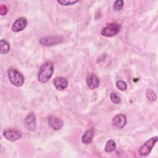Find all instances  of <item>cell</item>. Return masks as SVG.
<instances>
[{
  "mask_svg": "<svg viewBox=\"0 0 158 158\" xmlns=\"http://www.w3.org/2000/svg\"><path fill=\"white\" fill-rule=\"evenodd\" d=\"M54 72V64L51 61L45 62L40 67L38 80L41 83L47 82L52 77Z\"/></svg>",
  "mask_w": 158,
  "mask_h": 158,
  "instance_id": "6da1fadb",
  "label": "cell"
},
{
  "mask_svg": "<svg viewBox=\"0 0 158 158\" xmlns=\"http://www.w3.org/2000/svg\"><path fill=\"white\" fill-rule=\"evenodd\" d=\"M27 20L25 17L17 19L12 24V30L14 32H19L23 30L27 25Z\"/></svg>",
  "mask_w": 158,
  "mask_h": 158,
  "instance_id": "9c48e42d",
  "label": "cell"
},
{
  "mask_svg": "<svg viewBox=\"0 0 158 158\" xmlns=\"http://www.w3.org/2000/svg\"><path fill=\"white\" fill-rule=\"evenodd\" d=\"M116 86L120 91H125L127 88L126 83L122 80L117 81L116 82Z\"/></svg>",
  "mask_w": 158,
  "mask_h": 158,
  "instance_id": "d6986e66",
  "label": "cell"
},
{
  "mask_svg": "<svg viewBox=\"0 0 158 158\" xmlns=\"http://www.w3.org/2000/svg\"><path fill=\"white\" fill-rule=\"evenodd\" d=\"M10 49V44L9 43L4 40H1L0 41V53L1 54H7Z\"/></svg>",
  "mask_w": 158,
  "mask_h": 158,
  "instance_id": "5bb4252c",
  "label": "cell"
},
{
  "mask_svg": "<svg viewBox=\"0 0 158 158\" xmlns=\"http://www.w3.org/2000/svg\"><path fill=\"white\" fill-rule=\"evenodd\" d=\"M78 1H72V0H60V1H57V2L62 6H70L74 4L77 2H78Z\"/></svg>",
  "mask_w": 158,
  "mask_h": 158,
  "instance_id": "ffe728a7",
  "label": "cell"
},
{
  "mask_svg": "<svg viewBox=\"0 0 158 158\" xmlns=\"http://www.w3.org/2000/svg\"><path fill=\"white\" fill-rule=\"evenodd\" d=\"M8 77L10 81L15 86L20 87L24 83L25 78L23 75L15 69L10 68L8 70Z\"/></svg>",
  "mask_w": 158,
  "mask_h": 158,
  "instance_id": "7a4b0ae2",
  "label": "cell"
},
{
  "mask_svg": "<svg viewBox=\"0 0 158 158\" xmlns=\"http://www.w3.org/2000/svg\"><path fill=\"white\" fill-rule=\"evenodd\" d=\"M53 83L56 88L60 91L64 90L68 86V81L66 78L62 77L56 78L54 80Z\"/></svg>",
  "mask_w": 158,
  "mask_h": 158,
  "instance_id": "8fae6325",
  "label": "cell"
},
{
  "mask_svg": "<svg viewBox=\"0 0 158 158\" xmlns=\"http://www.w3.org/2000/svg\"><path fill=\"white\" fill-rule=\"evenodd\" d=\"M7 9L6 6L2 4L0 7V14H1V15H4L7 14Z\"/></svg>",
  "mask_w": 158,
  "mask_h": 158,
  "instance_id": "44dd1931",
  "label": "cell"
},
{
  "mask_svg": "<svg viewBox=\"0 0 158 158\" xmlns=\"http://www.w3.org/2000/svg\"><path fill=\"white\" fill-rule=\"evenodd\" d=\"M124 2L122 0H117L115 1L114 4V9L116 11H119L123 6Z\"/></svg>",
  "mask_w": 158,
  "mask_h": 158,
  "instance_id": "ac0fdd59",
  "label": "cell"
},
{
  "mask_svg": "<svg viewBox=\"0 0 158 158\" xmlns=\"http://www.w3.org/2000/svg\"><path fill=\"white\" fill-rule=\"evenodd\" d=\"M127 122V118L126 117L122 114H119L116 115L112 119V127L117 129V130H120L123 128Z\"/></svg>",
  "mask_w": 158,
  "mask_h": 158,
  "instance_id": "8992f818",
  "label": "cell"
},
{
  "mask_svg": "<svg viewBox=\"0 0 158 158\" xmlns=\"http://www.w3.org/2000/svg\"><path fill=\"white\" fill-rule=\"evenodd\" d=\"M21 135V132L16 129H7L3 132L4 138L10 141H17L20 138Z\"/></svg>",
  "mask_w": 158,
  "mask_h": 158,
  "instance_id": "52a82bcc",
  "label": "cell"
},
{
  "mask_svg": "<svg viewBox=\"0 0 158 158\" xmlns=\"http://www.w3.org/2000/svg\"><path fill=\"white\" fill-rule=\"evenodd\" d=\"M116 148V144L114 141L110 139L109 140L105 146V151L107 152H110Z\"/></svg>",
  "mask_w": 158,
  "mask_h": 158,
  "instance_id": "9a60e30c",
  "label": "cell"
},
{
  "mask_svg": "<svg viewBox=\"0 0 158 158\" xmlns=\"http://www.w3.org/2000/svg\"><path fill=\"white\" fill-rule=\"evenodd\" d=\"M63 41V38L61 36H50L43 37L39 40V42L43 46H53L57 44L60 43Z\"/></svg>",
  "mask_w": 158,
  "mask_h": 158,
  "instance_id": "5b68a950",
  "label": "cell"
},
{
  "mask_svg": "<svg viewBox=\"0 0 158 158\" xmlns=\"http://www.w3.org/2000/svg\"><path fill=\"white\" fill-rule=\"evenodd\" d=\"M157 141V136L151 138L147 141L139 149V154L141 156H145L150 153L151 149Z\"/></svg>",
  "mask_w": 158,
  "mask_h": 158,
  "instance_id": "3957f363",
  "label": "cell"
},
{
  "mask_svg": "<svg viewBox=\"0 0 158 158\" xmlns=\"http://www.w3.org/2000/svg\"><path fill=\"white\" fill-rule=\"evenodd\" d=\"M86 83L90 89H96L98 87L99 84V78L95 74L91 73L86 78Z\"/></svg>",
  "mask_w": 158,
  "mask_h": 158,
  "instance_id": "30bf717a",
  "label": "cell"
},
{
  "mask_svg": "<svg viewBox=\"0 0 158 158\" xmlns=\"http://www.w3.org/2000/svg\"><path fill=\"white\" fill-rule=\"evenodd\" d=\"M146 96L147 98L151 101H156L157 99V96H156L155 92L151 89H148L146 90Z\"/></svg>",
  "mask_w": 158,
  "mask_h": 158,
  "instance_id": "2e32d148",
  "label": "cell"
},
{
  "mask_svg": "<svg viewBox=\"0 0 158 158\" xmlns=\"http://www.w3.org/2000/svg\"><path fill=\"white\" fill-rule=\"evenodd\" d=\"M120 27L117 23H111L104 28L101 33L102 35L107 37H112L116 35L120 31Z\"/></svg>",
  "mask_w": 158,
  "mask_h": 158,
  "instance_id": "277c9868",
  "label": "cell"
},
{
  "mask_svg": "<svg viewBox=\"0 0 158 158\" xmlns=\"http://www.w3.org/2000/svg\"><path fill=\"white\" fill-rule=\"evenodd\" d=\"M111 101L114 104H119L121 102L120 98L115 93H111L110 95Z\"/></svg>",
  "mask_w": 158,
  "mask_h": 158,
  "instance_id": "e0dca14e",
  "label": "cell"
},
{
  "mask_svg": "<svg viewBox=\"0 0 158 158\" xmlns=\"http://www.w3.org/2000/svg\"><path fill=\"white\" fill-rule=\"evenodd\" d=\"M24 127L29 131H33L35 130L36 117L35 115L33 112H31L26 117L24 122Z\"/></svg>",
  "mask_w": 158,
  "mask_h": 158,
  "instance_id": "ba28073f",
  "label": "cell"
},
{
  "mask_svg": "<svg viewBox=\"0 0 158 158\" xmlns=\"http://www.w3.org/2000/svg\"><path fill=\"white\" fill-rule=\"evenodd\" d=\"M94 136V132L92 129H89L86 130L81 138V141L83 143L88 144L91 143L93 137Z\"/></svg>",
  "mask_w": 158,
  "mask_h": 158,
  "instance_id": "4fadbf2b",
  "label": "cell"
},
{
  "mask_svg": "<svg viewBox=\"0 0 158 158\" xmlns=\"http://www.w3.org/2000/svg\"><path fill=\"white\" fill-rule=\"evenodd\" d=\"M48 122L49 125L56 130L60 129L63 125V122L62 120L56 116H50L49 117Z\"/></svg>",
  "mask_w": 158,
  "mask_h": 158,
  "instance_id": "7c38bea8",
  "label": "cell"
}]
</instances>
